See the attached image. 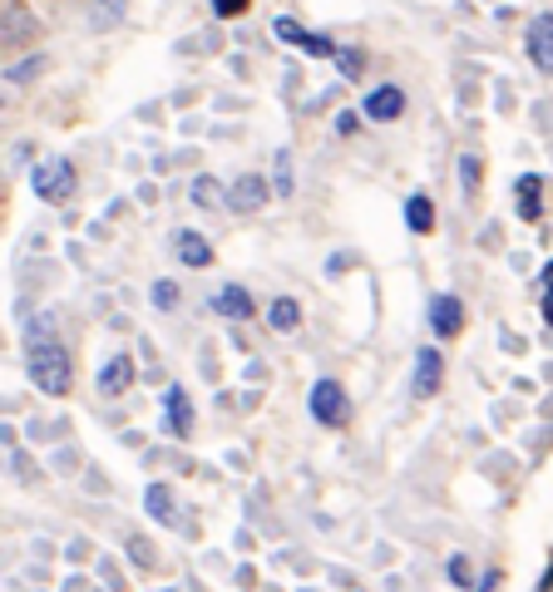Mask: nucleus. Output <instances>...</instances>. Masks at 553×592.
Listing matches in <instances>:
<instances>
[{
	"mask_svg": "<svg viewBox=\"0 0 553 592\" xmlns=\"http://www.w3.org/2000/svg\"><path fill=\"white\" fill-rule=\"evenodd\" d=\"M25 371H30V380H35L45 395H69V385H75V380H69L75 365H69V351L59 341H30Z\"/></svg>",
	"mask_w": 553,
	"mask_h": 592,
	"instance_id": "f257e3e1",
	"label": "nucleus"
},
{
	"mask_svg": "<svg viewBox=\"0 0 553 592\" xmlns=\"http://www.w3.org/2000/svg\"><path fill=\"white\" fill-rule=\"evenodd\" d=\"M30 187H35V197H45V203H65V197L75 193V163H69V158H40L35 173H30Z\"/></svg>",
	"mask_w": 553,
	"mask_h": 592,
	"instance_id": "f03ea898",
	"label": "nucleus"
},
{
	"mask_svg": "<svg viewBox=\"0 0 553 592\" xmlns=\"http://www.w3.org/2000/svg\"><path fill=\"white\" fill-rule=\"evenodd\" d=\"M306 405H312V414L321 424H331V430H341V424L351 420V395L341 390V380H316Z\"/></svg>",
	"mask_w": 553,
	"mask_h": 592,
	"instance_id": "7ed1b4c3",
	"label": "nucleus"
},
{
	"mask_svg": "<svg viewBox=\"0 0 553 592\" xmlns=\"http://www.w3.org/2000/svg\"><path fill=\"white\" fill-rule=\"evenodd\" d=\"M272 35L282 39V45H302L306 55H321V59H336V49H341L331 35H312V30H302L292 15H276L272 20Z\"/></svg>",
	"mask_w": 553,
	"mask_h": 592,
	"instance_id": "20e7f679",
	"label": "nucleus"
},
{
	"mask_svg": "<svg viewBox=\"0 0 553 592\" xmlns=\"http://www.w3.org/2000/svg\"><path fill=\"white\" fill-rule=\"evenodd\" d=\"M523 45H529V59L539 75H553V15H533L529 30H523Z\"/></svg>",
	"mask_w": 553,
	"mask_h": 592,
	"instance_id": "39448f33",
	"label": "nucleus"
},
{
	"mask_svg": "<svg viewBox=\"0 0 553 592\" xmlns=\"http://www.w3.org/2000/svg\"><path fill=\"white\" fill-rule=\"evenodd\" d=\"M440 380H444V361H440V351H435V345H420V351H415V380H410V395H415V400H430V395L440 390Z\"/></svg>",
	"mask_w": 553,
	"mask_h": 592,
	"instance_id": "423d86ee",
	"label": "nucleus"
},
{
	"mask_svg": "<svg viewBox=\"0 0 553 592\" xmlns=\"http://www.w3.org/2000/svg\"><path fill=\"white\" fill-rule=\"evenodd\" d=\"M361 109H365V118H375V124H391V118L405 114V89L400 84H375L371 94L361 99Z\"/></svg>",
	"mask_w": 553,
	"mask_h": 592,
	"instance_id": "0eeeda50",
	"label": "nucleus"
},
{
	"mask_svg": "<svg viewBox=\"0 0 553 592\" xmlns=\"http://www.w3.org/2000/svg\"><path fill=\"white\" fill-rule=\"evenodd\" d=\"M227 207L233 213H262L267 207V183L257 173H242V178H233V187H227Z\"/></svg>",
	"mask_w": 553,
	"mask_h": 592,
	"instance_id": "6e6552de",
	"label": "nucleus"
},
{
	"mask_svg": "<svg viewBox=\"0 0 553 592\" xmlns=\"http://www.w3.org/2000/svg\"><path fill=\"white\" fill-rule=\"evenodd\" d=\"M168 247H173V257L183 266H207L213 262V242H207L203 232H193V227H178V232L168 237Z\"/></svg>",
	"mask_w": 553,
	"mask_h": 592,
	"instance_id": "1a4fd4ad",
	"label": "nucleus"
},
{
	"mask_svg": "<svg viewBox=\"0 0 553 592\" xmlns=\"http://www.w3.org/2000/svg\"><path fill=\"white\" fill-rule=\"evenodd\" d=\"M213 311L227 316V321H247V316L257 311V301H252V292H247V286L227 282V286H217V292H213Z\"/></svg>",
	"mask_w": 553,
	"mask_h": 592,
	"instance_id": "9d476101",
	"label": "nucleus"
},
{
	"mask_svg": "<svg viewBox=\"0 0 553 592\" xmlns=\"http://www.w3.org/2000/svg\"><path fill=\"white\" fill-rule=\"evenodd\" d=\"M430 326H435V335H460L464 331V306H460V296L454 292H440L430 301Z\"/></svg>",
	"mask_w": 553,
	"mask_h": 592,
	"instance_id": "9b49d317",
	"label": "nucleus"
},
{
	"mask_svg": "<svg viewBox=\"0 0 553 592\" xmlns=\"http://www.w3.org/2000/svg\"><path fill=\"white\" fill-rule=\"evenodd\" d=\"M514 207H519L523 223H539L543 217V178L539 173H523L519 183H514Z\"/></svg>",
	"mask_w": 553,
	"mask_h": 592,
	"instance_id": "f8f14e48",
	"label": "nucleus"
},
{
	"mask_svg": "<svg viewBox=\"0 0 553 592\" xmlns=\"http://www.w3.org/2000/svg\"><path fill=\"white\" fill-rule=\"evenodd\" d=\"M163 410H168V430H173L178 440H188V434H193V400H188L183 385H168Z\"/></svg>",
	"mask_w": 553,
	"mask_h": 592,
	"instance_id": "ddd939ff",
	"label": "nucleus"
},
{
	"mask_svg": "<svg viewBox=\"0 0 553 592\" xmlns=\"http://www.w3.org/2000/svg\"><path fill=\"white\" fill-rule=\"evenodd\" d=\"M128 380H134V361H128V355H109L94 385H99V395H124Z\"/></svg>",
	"mask_w": 553,
	"mask_h": 592,
	"instance_id": "4468645a",
	"label": "nucleus"
},
{
	"mask_svg": "<svg viewBox=\"0 0 553 592\" xmlns=\"http://www.w3.org/2000/svg\"><path fill=\"white\" fill-rule=\"evenodd\" d=\"M267 326H272V331H296V326H302V306H296L292 296H276V301L267 306Z\"/></svg>",
	"mask_w": 553,
	"mask_h": 592,
	"instance_id": "2eb2a0df",
	"label": "nucleus"
},
{
	"mask_svg": "<svg viewBox=\"0 0 553 592\" xmlns=\"http://www.w3.org/2000/svg\"><path fill=\"white\" fill-rule=\"evenodd\" d=\"M405 227H410V232H430L435 227V203L425 193H415L410 203H405Z\"/></svg>",
	"mask_w": 553,
	"mask_h": 592,
	"instance_id": "dca6fc26",
	"label": "nucleus"
},
{
	"mask_svg": "<svg viewBox=\"0 0 553 592\" xmlns=\"http://www.w3.org/2000/svg\"><path fill=\"white\" fill-rule=\"evenodd\" d=\"M30 35V10L25 5H10L5 10V45H20Z\"/></svg>",
	"mask_w": 553,
	"mask_h": 592,
	"instance_id": "f3484780",
	"label": "nucleus"
},
{
	"mask_svg": "<svg viewBox=\"0 0 553 592\" xmlns=\"http://www.w3.org/2000/svg\"><path fill=\"white\" fill-rule=\"evenodd\" d=\"M40 69H45V55H25L20 65H10V69H5V79H10V84H25V79H35Z\"/></svg>",
	"mask_w": 553,
	"mask_h": 592,
	"instance_id": "a211bd4d",
	"label": "nucleus"
},
{
	"mask_svg": "<svg viewBox=\"0 0 553 592\" xmlns=\"http://www.w3.org/2000/svg\"><path fill=\"white\" fill-rule=\"evenodd\" d=\"M474 187H479V158L464 153V158H460V193L474 197Z\"/></svg>",
	"mask_w": 553,
	"mask_h": 592,
	"instance_id": "6ab92c4d",
	"label": "nucleus"
},
{
	"mask_svg": "<svg viewBox=\"0 0 553 592\" xmlns=\"http://www.w3.org/2000/svg\"><path fill=\"white\" fill-rule=\"evenodd\" d=\"M144 509L148 513H154V519H173V499H168V489H158V483H154V489H148V499H144Z\"/></svg>",
	"mask_w": 553,
	"mask_h": 592,
	"instance_id": "aec40b11",
	"label": "nucleus"
},
{
	"mask_svg": "<svg viewBox=\"0 0 553 592\" xmlns=\"http://www.w3.org/2000/svg\"><path fill=\"white\" fill-rule=\"evenodd\" d=\"M336 69H341L346 79H361V69H365V55H361V49H336Z\"/></svg>",
	"mask_w": 553,
	"mask_h": 592,
	"instance_id": "412c9836",
	"label": "nucleus"
},
{
	"mask_svg": "<svg viewBox=\"0 0 553 592\" xmlns=\"http://www.w3.org/2000/svg\"><path fill=\"white\" fill-rule=\"evenodd\" d=\"M114 20H124V0H94V25L109 30Z\"/></svg>",
	"mask_w": 553,
	"mask_h": 592,
	"instance_id": "4be33fe9",
	"label": "nucleus"
},
{
	"mask_svg": "<svg viewBox=\"0 0 553 592\" xmlns=\"http://www.w3.org/2000/svg\"><path fill=\"white\" fill-rule=\"evenodd\" d=\"M148 296H154L158 311H173L178 296H183V292H178V282H154V292H148Z\"/></svg>",
	"mask_w": 553,
	"mask_h": 592,
	"instance_id": "5701e85b",
	"label": "nucleus"
},
{
	"mask_svg": "<svg viewBox=\"0 0 553 592\" xmlns=\"http://www.w3.org/2000/svg\"><path fill=\"white\" fill-rule=\"evenodd\" d=\"M272 187H276V193H292V158H286V153H276V168H272Z\"/></svg>",
	"mask_w": 553,
	"mask_h": 592,
	"instance_id": "b1692460",
	"label": "nucleus"
},
{
	"mask_svg": "<svg viewBox=\"0 0 553 592\" xmlns=\"http://www.w3.org/2000/svg\"><path fill=\"white\" fill-rule=\"evenodd\" d=\"M207 5H213V15L233 20V15H247V5H252V0H207Z\"/></svg>",
	"mask_w": 553,
	"mask_h": 592,
	"instance_id": "393cba45",
	"label": "nucleus"
},
{
	"mask_svg": "<svg viewBox=\"0 0 553 592\" xmlns=\"http://www.w3.org/2000/svg\"><path fill=\"white\" fill-rule=\"evenodd\" d=\"M543 321L553 326V262L543 266Z\"/></svg>",
	"mask_w": 553,
	"mask_h": 592,
	"instance_id": "a878e982",
	"label": "nucleus"
},
{
	"mask_svg": "<svg viewBox=\"0 0 553 592\" xmlns=\"http://www.w3.org/2000/svg\"><path fill=\"white\" fill-rule=\"evenodd\" d=\"M213 197H217L213 178H198V183H193V203H198V207H207V203H213Z\"/></svg>",
	"mask_w": 553,
	"mask_h": 592,
	"instance_id": "bb28decb",
	"label": "nucleus"
},
{
	"mask_svg": "<svg viewBox=\"0 0 553 592\" xmlns=\"http://www.w3.org/2000/svg\"><path fill=\"white\" fill-rule=\"evenodd\" d=\"M450 582H460V588H470L474 582V572H470V562L464 558H450Z\"/></svg>",
	"mask_w": 553,
	"mask_h": 592,
	"instance_id": "cd10ccee",
	"label": "nucleus"
},
{
	"mask_svg": "<svg viewBox=\"0 0 553 592\" xmlns=\"http://www.w3.org/2000/svg\"><path fill=\"white\" fill-rule=\"evenodd\" d=\"M356 124H361L356 114H341V118H336V134H356Z\"/></svg>",
	"mask_w": 553,
	"mask_h": 592,
	"instance_id": "c85d7f7f",
	"label": "nucleus"
}]
</instances>
